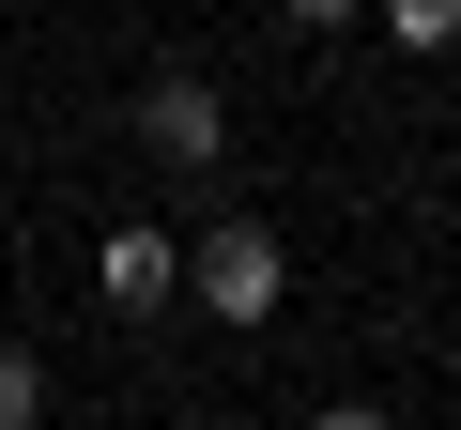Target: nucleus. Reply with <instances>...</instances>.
<instances>
[{
	"mask_svg": "<svg viewBox=\"0 0 461 430\" xmlns=\"http://www.w3.org/2000/svg\"><path fill=\"white\" fill-rule=\"evenodd\" d=\"M185 292H200L215 323H277V292H293V246L262 231V215H215V231L185 246Z\"/></svg>",
	"mask_w": 461,
	"mask_h": 430,
	"instance_id": "nucleus-1",
	"label": "nucleus"
},
{
	"mask_svg": "<svg viewBox=\"0 0 461 430\" xmlns=\"http://www.w3.org/2000/svg\"><path fill=\"white\" fill-rule=\"evenodd\" d=\"M0 430H47V369L32 354H0Z\"/></svg>",
	"mask_w": 461,
	"mask_h": 430,
	"instance_id": "nucleus-5",
	"label": "nucleus"
},
{
	"mask_svg": "<svg viewBox=\"0 0 461 430\" xmlns=\"http://www.w3.org/2000/svg\"><path fill=\"white\" fill-rule=\"evenodd\" d=\"M369 16H384L400 47H461V0H369Z\"/></svg>",
	"mask_w": 461,
	"mask_h": 430,
	"instance_id": "nucleus-4",
	"label": "nucleus"
},
{
	"mask_svg": "<svg viewBox=\"0 0 461 430\" xmlns=\"http://www.w3.org/2000/svg\"><path fill=\"white\" fill-rule=\"evenodd\" d=\"M308 430H400V415H369V399H323V415H308Z\"/></svg>",
	"mask_w": 461,
	"mask_h": 430,
	"instance_id": "nucleus-7",
	"label": "nucleus"
},
{
	"mask_svg": "<svg viewBox=\"0 0 461 430\" xmlns=\"http://www.w3.org/2000/svg\"><path fill=\"white\" fill-rule=\"evenodd\" d=\"M93 292H108V308L139 323V308H169V292H185V246H169V231H139V215H123V231L93 246Z\"/></svg>",
	"mask_w": 461,
	"mask_h": 430,
	"instance_id": "nucleus-2",
	"label": "nucleus"
},
{
	"mask_svg": "<svg viewBox=\"0 0 461 430\" xmlns=\"http://www.w3.org/2000/svg\"><path fill=\"white\" fill-rule=\"evenodd\" d=\"M215 139H230V108H215L200 77H154V93H139V154H169V169H215Z\"/></svg>",
	"mask_w": 461,
	"mask_h": 430,
	"instance_id": "nucleus-3",
	"label": "nucleus"
},
{
	"mask_svg": "<svg viewBox=\"0 0 461 430\" xmlns=\"http://www.w3.org/2000/svg\"><path fill=\"white\" fill-rule=\"evenodd\" d=\"M277 16H293V31H354L369 0H277Z\"/></svg>",
	"mask_w": 461,
	"mask_h": 430,
	"instance_id": "nucleus-6",
	"label": "nucleus"
}]
</instances>
